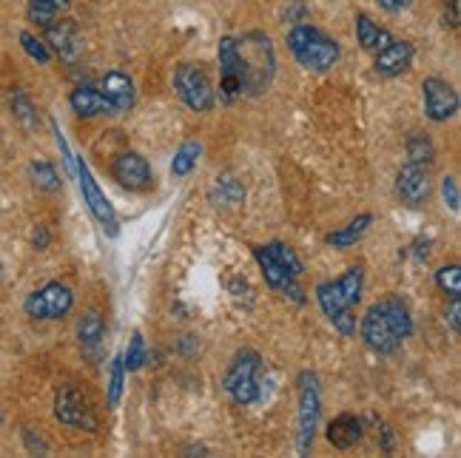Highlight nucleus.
I'll return each mask as SVG.
<instances>
[{
	"label": "nucleus",
	"instance_id": "obj_41",
	"mask_svg": "<svg viewBox=\"0 0 461 458\" xmlns=\"http://www.w3.org/2000/svg\"><path fill=\"white\" fill-rule=\"evenodd\" d=\"M32 245H34V248H38V251H46V248H49V231H46L43 225L38 228V231L32 234Z\"/></svg>",
	"mask_w": 461,
	"mask_h": 458
},
{
	"label": "nucleus",
	"instance_id": "obj_21",
	"mask_svg": "<svg viewBox=\"0 0 461 458\" xmlns=\"http://www.w3.org/2000/svg\"><path fill=\"white\" fill-rule=\"evenodd\" d=\"M362 436H365V427H362V421L353 416V413H342V416H336L330 425H328V433L325 438L336 447V450H350V447H357L362 442Z\"/></svg>",
	"mask_w": 461,
	"mask_h": 458
},
{
	"label": "nucleus",
	"instance_id": "obj_27",
	"mask_svg": "<svg viewBox=\"0 0 461 458\" xmlns=\"http://www.w3.org/2000/svg\"><path fill=\"white\" fill-rule=\"evenodd\" d=\"M200 154H203L200 139H188V143H183L180 151H176L174 160H171V174H174V177H188V174L197 168Z\"/></svg>",
	"mask_w": 461,
	"mask_h": 458
},
{
	"label": "nucleus",
	"instance_id": "obj_24",
	"mask_svg": "<svg viewBox=\"0 0 461 458\" xmlns=\"http://www.w3.org/2000/svg\"><path fill=\"white\" fill-rule=\"evenodd\" d=\"M370 225H374V217H370V214H359L353 222H348L345 228H339V231L328 234L325 242L333 245V248H350V245H357L367 234Z\"/></svg>",
	"mask_w": 461,
	"mask_h": 458
},
{
	"label": "nucleus",
	"instance_id": "obj_33",
	"mask_svg": "<svg viewBox=\"0 0 461 458\" xmlns=\"http://www.w3.org/2000/svg\"><path fill=\"white\" fill-rule=\"evenodd\" d=\"M436 285L445 291L450 299L461 296V268L458 265H445L436 271Z\"/></svg>",
	"mask_w": 461,
	"mask_h": 458
},
{
	"label": "nucleus",
	"instance_id": "obj_3",
	"mask_svg": "<svg viewBox=\"0 0 461 458\" xmlns=\"http://www.w3.org/2000/svg\"><path fill=\"white\" fill-rule=\"evenodd\" d=\"M240 46V60L245 72V94H262L268 89V83L274 77V49L271 38L262 31H248L242 38H237Z\"/></svg>",
	"mask_w": 461,
	"mask_h": 458
},
{
	"label": "nucleus",
	"instance_id": "obj_39",
	"mask_svg": "<svg viewBox=\"0 0 461 458\" xmlns=\"http://www.w3.org/2000/svg\"><path fill=\"white\" fill-rule=\"evenodd\" d=\"M55 137H58V148H60V154H63V163H66L68 174H75V157H72V151H68L66 137L60 134V129H58V126H55Z\"/></svg>",
	"mask_w": 461,
	"mask_h": 458
},
{
	"label": "nucleus",
	"instance_id": "obj_25",
	"mask_svg": "<svg viewBox=\"0 0 461 458\" xmlns=\"http://www.w3.org/2000/svg\"><path fill=\"white\" fill-rule=\"evenodd\" d=\"M63 12H68V0H29V21L41 29L55 23Z\"/></svg>",
	"mask_w": 461,
	"mask_h": 458
},
{
	"label": "nucleus",
	"instance_id": "obj_12",
	"mask_svg": "<svg viewBox=\"0 0 461 458\" xmlns=\"http://www.w3.org/2000/svg\"><path fill=\"white\" fill-rule=\"evenodd\" d=\"M112 177L114 183H120L126 191H149L154 185V174H151V166L143 154L137 151H122L112 160Z\"/></svg>",
	"mask_w": 461,
	"mask_h": 458
},
{
	"label": "nucleus",
	"instance_id": "obj_2",
	"mask_svg": "<svg viewBox=\"0 0 461 458\" xmlns=\"http://www.w3.org/2000/svg\"><path fill=\"white\" fill-rule=\"evenodd\" d=\"M285 40H288L294 60L303 68H308V72L325 75L342 60V46L333 38H328L322 29H316L311 23H296L288 31Z\"/></svg>",
	"mask_w": 461,
	"mask_h": 458
},
{
	"label": "nucleus",
	"instance_id": "obj_30",
	"mask_svg": "<svg viewBox=\"0 0 461 458\" xmlns=\"http://www.w3.org/2000/svg\"><path fill=\"white\" fill-rule=\"evenodd\" d=\"M211 197H214L217 205H240L245 200V185L234 177H220Z\"/></svg>",
	"mask_w": 461,
	"mask_h": 458
},
{
	"label": "nucleus",
	"instance_id": "obj_9",
	"mask_svg": "<svg viewBox=\"0 0 461 458\" xmlns=\"http://www.w3.org/2000/svg\"><path fill=\"white\" fill-rule=\"evenodd\" d=\"M75 174H77V180H80V191H83V200L88 205V211L95 214V220L100 222V228L109 237H117L120 234V222H117V214H114V208L109 202V197L103 193V188L97 185L95 180V174L88 171L86 160H75Z\"/></svg>",
	"mask_w": 461,
	"mask_h": 458
},
{
	"label": "nucleus",
	"instance_id": "obj_6",
	"mask_svg": "<svg viewBox=\"0 0 461 458\" xmlns=\"http://www.w3.org/2000/svg\"><path fill=\"white\" fill-rule=\"evenodd\" d=\"M55 418L60 425L83 430V433H97L100 430V418L95 404L88 401V396L80 391L77 384H60L55 393Z\"/></svg>",
	"mask_w": 461,
	"mask_h": 458
},
{
	"label": "nucleus",
	"instance_id": "obj_28",
	"mask_svg": "<svg viewBox=\"0 0 461 458\" xmlns=\"http://www.w3.org/2000/svg\"><path fill=\"white\" fill-rule=\"evenodd\" d=\"M9 105H12L14 120L21 122L23 129H29V131L38 129V109H34V103L29 100V94H26L23 89H12V94H9Z\"/></svg>",
	"mask_w": 461,
	"mask_h": 458
},
{
	"label": "nucleus",
	"instance_id": "obj_15",
	"mask_svg": "<svg viewBox=\"0 0 461 458\" xmlns=\"http://www.w3.org/2000/svg\"><path fill=\"white\" fill-rule=\"evenodd\" d=\"M396 193L407 208H421L430 197V174L424 166L404 163L396 174Z\"/></svg>",
	"mask_w": 461,
	"mask_h": 458
},
{
	"label": "nucleus",
	"instance_id": "obj_20",
	"mask_svg": "<svg viewBox=\"0 0 461 458\" xmlns=\"http://www.w3.org/2000/svg\"><path fill=\"white\" fill-rule=\"evenodd\" d=\"M68 105L72 112L83 120H92V117H103V114H114L109 100L103 97V92L97 85H77V89L68 94Z\"/></svg>",
	"mask_w": 461,
	"mask_h": 458
},
{
	"label": "nucleus",
	"instance_id": "obj_19",
	"mask_svg": "<svg viewBox=\"0 0 461 458\" xmlns=\"http://www.w3.org/2000/svg\"><path fill=\"white\" fill-rule=\"evenodd\" d=\"M100 92L103 97L109 100L112 112L114 114H126L134 109L137 103V92H134V80L122 72H109L103 80H100Z\"/></svg>",
	"mask_w": 461,
	"mask_h": 458
},
{
	"label": "nucleus",
	"instance_id": "obj_26",
	"mask_svg": "<svg viewBox=\"0 0 461 458\" xmlns=\"http://www.w3.org/2000/svg\"><path fill=\"white\" fill-rule=\"evenodd\" d=\"M29 177H32L34 188H38V191H46V193H55V191H60V185H63L58 168L51 166L49 160H43V157H38V160H32V163H29Z\"/></svg>",
	"mask_w": 461,
	"mask_h": 458
},
{
	"label": "nucleus",
	"instance_id": "obj_7",
	"mask_svg": "<svg viewBox=\"0 0 461 458\" xmlns=\"http://www.w3.org/2000/svg\"><path fill=\"white\" fill-rule=\"evenodd\" d=\"M75 308V291L66 282H49L41 291H32L23 302L29 319L38 322H60Z\"/></svg>",
	"mask_w": 461,
	"mask_h": 458
},
{
	"label": "nucleus",
	"instance_id": "obj_31",
	"mask_svg": "<svg viewBox=\"0 0 461 458\" xmlns=\"http://www.w3.org/2000/svg\"><path fill=\"white\" fill-rule=\"evenodd\" d=\"M120 359H122V367H126V373H137V370L146 364L149 350H146L143 333H134L131 342H129V347H126V354H122Z\"/></svg>",
	"mask_w": 461,
	"mask_h": 458
},
{
	"label": "nucleus",
	"instance_id": "obj_4",
	"mask_svg": "<svg viewBox=\"0 0 461 458\" xmlns=\"http://www.w3.org/2000/svg\"><path fill=\"white\" fill-rule=\"evenodd\" d=\"M174 92L191 112L208 114L217 105V89L211 83V75L200 63H180L174 72Z\"/></svg>",
	"mask_w": 461,
	"mask_h": 458
},
{
	"label": "nucleus",
	"instance_id": "obj_17",
	"mask_svg": "<svg viewBox=\"0 0 461 458\" xmlns=\"http://www.w3.org/2000/svg\"><path fill=\"white\" fill-rule=\"evenodd\" d=\"M413 55H416L413 43H407V40H390L382 51H376V60H374L376 77H384V80L402 77L407 68H411Z\"/></svg>",
	"mask_w": 461,
	"mask_h": 458
},
{
	"label": "nucleus",
	"instance_id": "obj_35",
	"mask_svg": "<svg viewBox=\"0 0 461 458\" xmlns=\"http://www.w3.org/2000/svg\"><path fill=\"white\" fill-rule=\"evenodd\" d=\"M21 46H23V51H26V55H29L34 63L46 66V63L51 60V51H49V46H46L43 40L34 38L32 31H21Z\"/></svg>",
	"mask_w": 461,
	"mask_h": 458
},
{
	"label": "nucleus",
	"instance_id": "obj_5",
	"mask_svg": "<svg viewBox=\"0 0 461 458\" xmlns=\"http://www.w3.org/2000/svg\"><path fill=\"white\" fill-rule=\"evenodd\" d=\"M259 370H262V356L251 347H242L230 362L225 373V393L237 404H254L259 399Z\"/></svg>",
	"mask_w": 461,
	"mask_h": 458
},
{
	"label": "nucleus",
	"instance_id": "obj_29",
	"mask_svg": "<svg viewBox=\"0 0 461 458\" xmlns=\"http://www.w3.org/2000/svg\"><path fill=\"white\" fill-rule=\"evenodd\" d=\"M404 151H407V163H416L424 168L433 166V160H436V148L428 134H411L404 143Z\"/></svg>",
	"mask_w": 461,
	"mask_h": 458
},
{
	"label": "nucleus",
	"instance_id": "obj_36",
	"mask_svg": "<svg viewBox=\"0 0 461 458\" xmlns=\"http://www.w3.org/2000/svg\"><path fill=\"white\" fill-rule=\"evenodd\" d=\"M441 197H445V205L453 211V214H458V211H461V193H458V180L456 177L441 180Z\"/></svg>",
	"mask_w": 461,
	"mask_h": 458
},
{
	"label": "nucleus",
	"instance_id": "obj_40",
	"mask_svg": "<svg viewBox=\"0 0 461 458\" xmlns=\"http://www.w3.org/2000/svg\"><path fill=\"white\" fill-rule=\"evenodd\" d=\"M376 4H379V9H384L390 14H399V12H404L407 6H411L413 0H376Z\"/></svg>",
	"mask_w": 461,
	"mask_h": 458
},
{
	"label": "nucleus",
	"instance_id": "obj_13",
	"mask_svg": "<svg viewBox=\"0 0 461 458\" xmlns=\"http://www.w3.org/2000/svg\"><path fill=\"white\" fill-rule=\"evenodd\" d=\"M359 330H362L365 345H367L370 350H374V354H379V356L396 354L399 345H402V342L396 339V333L390 330V325H387V319H384V313H382L379 302L367 308V313L362 316Z\"/></svg>",
	"mask_w": 461,
	"mask_h": 458
},
{
	"label": "nucleus",
	"instance_id": "obj_22",
	"mask_svg": "<svg viewBox=\"0 0 461 458\" xmlns=\"http://www.w3.org/2000/svg\"><path fill=\"white\" fill-rule=\"evenodd\" d=\"M382 313H384V319L390 325V330L396 333V339L404 342V339H411L413 337V316H411V308H407V302L402 296L396 293H390L384 296L382 302H379Z\"/></svg>",
	"mask_w": 461,
	"mask_h": 458
},
{
	"label": "nucleus",
	"instance_id": "obj_38",
	"mask_svg": "<svg viewBox=\"0 0 461 458\" xmlns=\"http://www.w3.org/2000/svg\"><path fill=\"white\" fill-rule=\"evenodd\" d=\"M445 322L450 325V330L458 337V333H461V305H458V296L450 299V308L445 310Z\"/></svg>",
	"mask_w": 461,
	"mask_h": 458
},
{
	"label": "nucleus",
	"instance_id": "obj_32",
	"mask_svg": "<svg viewBox=\"0 0 461 458\" xmlns=\"http://www.w3.org/2000/svg\"><path fill=\"white\" fill-rule=\"evenodd\" d=\"M268 251L274 254V259H276L279 265L285 268L294 279L303 276V259L296 256V251L291 248V245H285V242H271V245H268Z\"/></svg>",
	"mask_w": 461,
	"mask_h": 458
},
{
	"label": "nucleus",
	"instance_id": "obj_23",
	"mask_svg": "<svg viewBox=\"0 0 461 458\" xmlns=\"http://www.w3.org/2000/svg\"><path fill=\"white\" fill-rule=\"evenodd\" d=\"M357 40H359V46L365 51H374V55H376V51H382L393 38H390L387 29H382L379 23H374V17L359 12L357 14Z\"/></svg>",
	"mask_w": 461,
	"mask_h": 458
},
{
	"label": "nucleus",
	"instance_id": "obj_1",
	"mask_svg": "<svg viewBox=\"0 0 461 458\" xmlns=\"http://www.w3.org/2000/svg\"><path fill=\"white\" fill-rule=\"evenodd\" d=\"M365 288V271L350 268L336 282H319L316 285V302L322 313L330 319V325L342 333V337H353L357 333V316L353 308L359 305Z\"/></svg>",
	"mask_w": 461,
	"mask_h": 458
},
{
	"label": "nucleus",
	"instance_id": "obj_8",
	"mask_svg": "<svg viewBox=\"0 0 461 458\" xmlns=\"http://www.w3.org/2000/svg\"><path fill=\"white\" fill-rule=\"evenodd\" d=\"M299 455H308L313 447V436L319 427V416H322V391H319V379L311 370L299 373Z\"/></svg>",
	"mask_w": 461,
	"mask_h": 458
},
{
	"label": "nucleus",
	"instance_id": "obj_14",
	"mask_svg": "<svg viewBox=\"0 0 461 458\" xmlns=\"http://www.w3.org/2000/svg\"><path fill=\"white\" fill-rule=\"evenodd\" d=\"M254 259H257V265H259V271L265 276V285L274 288V291H282L285 296H291L296 305L305 302V291L299 288L296 279L274 259V254L268 251V245H257V248H254Z\"/></svg>",
	"mask_w": 461,
	"mask_h": 458
},
{
	"label": "nucleus",
	"instance_id": "obj_18",
	"mask_svg": "<svg viewBox=\"0 0 461 458\" xmlns=\"http://www.w3.org/2000/svg\"><path fill=\"white\" fill-rule=\"evenodd\" d=\"M77 342H80V354L88 362H100L103 359V347H105V322L97 310H86L77 322Z\"/></svg>",
	"mask_w": 461,
	"mask_h": 458
},
{
	"label": "nucleus",
	"instance_id": "obj_34",
	"mask_svg": "<svg viewBox=\"0 0 461 458\" xmlns=\"http://www.w3.org/2000/svg\"><path fill=\"white\" fill-rule=\"evenodd\" d=\"M122 382H126V367H122V359H112L109 364V404L117 408L120 396H122Z\"/></svg>",
	"mask_w": 461,
	"mask_h": 458
},
{
	"label": "nucleus",
	"instance_id": "obj_42",
	"mask_svg": "<svg viewBox=\"0 0 461 458\" xmlns=\"http://www.w3.org/2000/svg\"><path fill=\"white\" fill-rule=\"evenodd\" d=\"M0 276H4V262H0Z\"/></svg>",
	"mask_w": 461,
	"mask_h": 458
},
{
	"label": "nucleus",
	"instance_id": "obj_10",
	"mask_svg": "<svg viewBox=\"0 0 461 458\" xmlns=\"http://www.w3.org/2000/svg\"><path fill=\"white\" fill-rule=\"evenodd\" d=\"M217 60H220V100L222 103H237L245 94V72L240 60V46L237 38H222L217 46Z\"/></svg>",
	"mask_w": 461,
	"mask_h": 458
},
{
	"label": "nucleus",
	"instance_id": "obj_16",
	"mask_svg": "<svg viewBox=\"0 0 461 458\" xmlns=\"http://www.w3.org/2000/svg\"><path fill=\"white\" fill-rule=\"evenodd\" d=\"M46 31V46L55 49V55L63 63H75L83 55V34L75 21H55Z\"/></svg>",
	"mask_w": 461,
	"mask_h": 458
},
{
	"label": "nucleus",
	"instance_id": "obj_37",
	"mask_svg": "<svg viewBox=\"0 0 461 458\" xmlns=\"http://www.w3.org/2000/svg\"><path fill=\"white\" fill-rule=\"evenodd\" d=\"M441 14H445V26L458 29L461 26V0H445V4H441Z\"/></svg>",
	"mask_w": 461,
	"mask_h": 458
},
{
	"label": "nucleus",
	"instance_id": "obj_11",
	"mask_svg": "<svg viewBox=\"0 0 461 458\" xmlns=\"http://www.w3.org/2000/svg\"><path fill=\"white\" fill-rule=\"evenodd\" d=\"M421 97H424V114H428L433 122H447L458 114V92L447 80L424 77Z\"/></svg>",
	"mask_w": 461,
	"mask_h": 458
}]
</instances>
